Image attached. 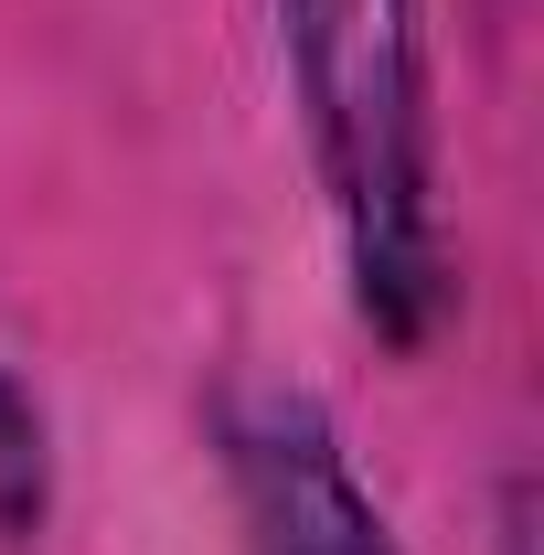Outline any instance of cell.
Here are the masks:
<instances>
[{
	"label": "cell",
	"instance_id": "1",
	"mask_svg": "<svg viewBox=\"0 0 544 555\" xmlns=\"http://www.w3.org/2000/svg\"><path fill=\"white\" fill-rule=\"evenodd\" d=\"M288 43L310 86V129L332 160L363 310L396 332L427 321V75H416V0H288Z\"/></svg>",
	"mask_w": 544,
	"mask_h": 555
},
{
	"label": "cell",
	"instance_id": "2",
	"mask_svg": "<svg viewBox=\"0 0 544 555\" xmlns=\"http://www.w3.org/2000/svg\"><path fill=\"white\" fill-rule=\"evenodd\" d=\"M235 481L257 513V555H396L374 502L352 491L332 427L299 396H246L235 406Z\"/></svg>",
	"mask_w": 544,
	"mask_h": 555
},
{
	"label": "cell",
	"instance_id": "3",
	"mask_svg": "<svg viewBox=\"0 0 544 555\" xmlns=\"http://www.w3.org/2000/svg\"><path fill=\"white\" fill-rule=\"evenodd\" d=\"M33 513H43V427L33 406L0 385V524L11 534H33Z\"/></svg>",
	"mask_w": 544,
	"mask_h": 555
}]
</instances>
